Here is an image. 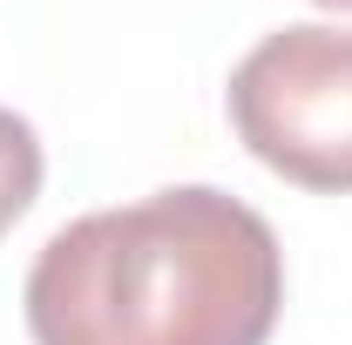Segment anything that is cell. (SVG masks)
<instances>
[{
  "label": "cell",
  "instance_id": "3",
  "mask_svg": "<svg viewBox=\"0 0 352 345\" xmlns=\"http://www.w3.org/2000/svg\"><path fill=\"white\" fill-rule=\"evenodd\" d=\"M34 197H41V135L28 129V115L0 109V237L28 216Z\"/></svg>",
  "mask_w": 352,
  "mask_h": 345
},
{
  "label": "cell",
  "instance_id": "2",
  "mask_svg": "<svg viewBox=\"0 0 352 345\" xmlns=\"http://www.w3.org/2000/svg\"><path fill=\"white\" fill-rule=\"evenodd\" d=\"M230 129L271 176L352 197V27L298 21L264 34L230 75Z\"/></svg>",
  "mask_w": 352,
  "mask_h": 345
},
{
  "label": "cell",
  "instance_id": "1",
  "mask_svg": "<svg viewBox=\"0 0 352 345\" xmlns=\"http://www.w3.org/2000/svg\"><path fill=\"white\" fill-rule=\"evenodd\" d=\"M34 345H264L285 251L251 203L176 183L61 223L28 271Z\"/></svg>",
  "mask_w": 352,
  "mask_h": 345
},
{
  "label": "cell",
  "instance_id": "4",
  "mask_svg": "<svg viewBox=\"0 0 352 345\" xmlns=\"http://www.w3.org/2000/svg\"><path fill=\"white\" fill-rule=\"evenodd\" d=\"M318 7H332V14H352V0H318Z\"/></svg>",
  "mask_w": 352,
  "mask_h": 345
}]
</instances>
